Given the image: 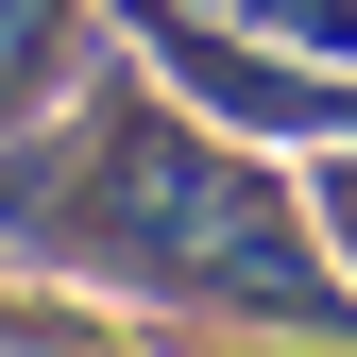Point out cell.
<instances>
[{"label":"cell","instance_id":"obj_2","mask_svg":"<svg viewBox=\"0 0 357 357\" xmlns=\"http://www.w3.org/2000/svg\"><path fill=\"white\" fill-rule=\"evenodd\" d=\"M68 52H85V0H0V153H17V119L68 85Z\"/></svg>","mask_w":357,"mask_h":357},{"label":"cell","instance_id":"obj_4","mask_svg":"<svg viewBox=\"0 0 357 357\" xmlns=\"http://www.w3.org/2000/svg\"><path fill=\"white\" fill-rule=\"evenodd\" d=\"M306 221H324V255L357 273V153H324V170H306Z\"/></svg>","mask_w":357,"mask_h":357},{"label":"cell","instance_id":"obj_3","mask_svg":"<svg viewBox=\"0 0 357 357\" xmlns=\"http://www.w3.org/2000/svg\"><path fill=\"white\" fill-rule=\"evenodd\" d=\"M255 34H289V52H357V0H238Z\"/></svg>","mask_w":357,"mask_h":357},{"label":"cell","instance_id":"obj_1","mask_svg":"<svg viewBox=\"0 0 357 357\" xmlns=\"http://www.w3.org/2000/svg\"><path fill=\"white\" fill-rule=\"evenodd\" d=\"M0 221L52 273H119V289H170V306H324V273H306L324 221L153 85H85V119L17 137L0 153Z\"/></svg>","mask_w":357,"mask_h":357}]
</instances>
